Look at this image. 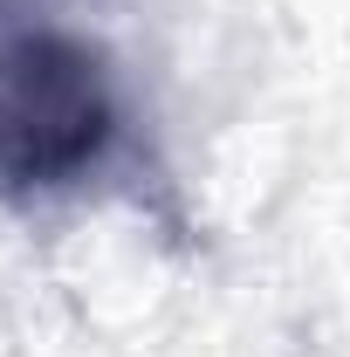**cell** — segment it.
Here are the masks:
<instances>
[{
  "label": "cell",
  "instance_id": "6da1fadb",
  "mask_svg": "<svg viewBox=\"0 0 350 357\" xmlns=\"http://www.w3.org/2000/svg\"><path fill=\"white\" fill-rule=\"evenodd\" d=\"M117 89L103 55L28 14H0V192H62L117 144Z\"/></svg>",
  "mask_w": 350,
  "mask_h": 357
}]
</instances>
